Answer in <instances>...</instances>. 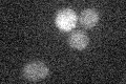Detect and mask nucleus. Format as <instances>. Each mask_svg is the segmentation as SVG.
Here are the masks:
<instances>
[{"mask_svg":"<svg viewBox=\"0 0 126 84\" xmlns=\"http://www.w3.org/2000/svg\"><path fill=\"white\" fill-rule=\"evenodd\" d=\"M23 76L30 81H40L48 76V67L43 62H30L23 68Z\"/></svg>","mask_w":126,"mask_h":84,"instance_id":"obj_1","label":"nucleus"},{"mask_svg":"<svg viewBox=\"0 0 126 84\" xmlns=\"http://www.w3.org/2000/svg\"><path fill=\"white\" fill-rule=\"evenodd\" d=\"M56 25L62 31L68 32L74 29L77 23V15L70 9L61 10L56 16Z\"/></svg>","mask_w":126,"mask_h":84,"instance_id":"obj_2","label":"nucleus"},{"mask_svg":"<svg viewBox=\"0 0 126 84\" xmlns=\"http://www.w3.org/2000/svg\"><path fill=\"white\" fill-rule=\"evenodd\" d=\"M89 39L86 34L82 31H76L72 33L68 37V43L73 49L76 50H83L88 44Z\"/></svg>","mask_w":126,"mask_h":84,"instance_id":"obj_3","label":"nucleus"},{"mask_svg":"<svg viewBox=\"0 0 126 84\" xmlns=\"http://www.w3.org/2000/svg\"><path fill=\"white\" fill-rule=\"evenodd\" d=\"M99 21V14L93 9L84 10L80 15V22L85 29H92Z\"/></svg>","mask_w":126,"mask_h":84,"instance_id":"obj_4","label":"nucleus"}]
</instances>
